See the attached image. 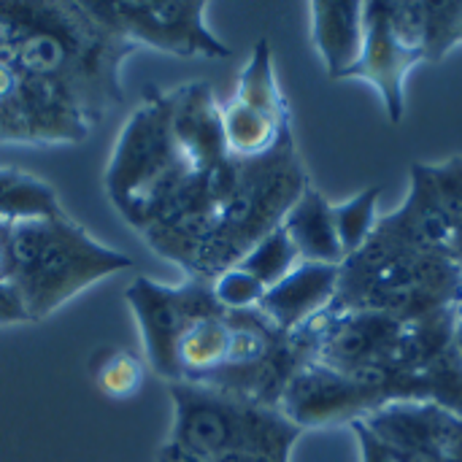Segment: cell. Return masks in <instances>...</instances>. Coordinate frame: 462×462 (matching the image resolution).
Listing matches in <instances>:
<instances>
[{"instance_id": "cell-17", "label": "cell", "mask_w": 462, "mask_h": 462, "mask_svg": "<svg viewBox=\"0 0 462 462\" xmlns=\"http://www.w3.org/2000/svg\"><path fill=\"white\" fill-rule=\"evenodd\" d=\"M300 254L292 246L290 236L284 233V227L279 225L276 230H271L265 238H260L241 260L236 268L246 271L249 276H254L265 290H271L273 284H279L284 276H290L298 265H300Z\"/></svg>"}, {"instance_id": "cell-2", "label": "cell", "mask_w": 462, "mask_h": 462, "mask_svg": "<svg viewBox=\"0 0 462 462\" xmlns=\"http://www.w3.org/2000/svg\"><path fill=\"white\" fill-rule=\"evenodd\" d=\"M0 38L30 76L92 127L125 100L119 68L135 46L89 0H0Z\"/></svg>"}, {"instance_id": "cell-1", "label": "cell", "mask_w": 462, "mask_h": 462, "mask_svg": "<svg viewBox=\"0 0 462 462\" xmlns=\"http://www.w3.org/2000/svg\"><path fill=\"white\" fill-rule=\"evenodd\" d=\"M225 154L230 152L222 138V106L206 81L146 89L108 160V200L143 236L168 214L187 181Z\"/></svg>"}, {"instance_id": "cell-22", "label": "cell", "mask_w": 462, "mask_h": 462, "mask_svg": "<svg viewBox=\"0 0 462 462\" xmlns=\"http://www.w3.org/2000/svg\"><path fill=\"white\" fill-rule=\"evenodd\" d=\"M11 230L14 222L0 219V325L27 322L24 306L11 284Z\"/></svg>"}, {"instance_id": "cell-4", "label": "cell", "mask_w": 462, "mask_h": 462, "mask_svg": "<svg viewBox=\"0 0 462 462\" xmlns=\"http://www.w3.org/2000/svg\"><path fill=\"white\" fill-rule=\"evenodd\" d=\"M133 268V260L95 241L65 211L22 219L11 230V284L27 322H41L106 276Z\"/></svg>"}, {"instance_id": "cell-25", "label": "cell", "mask_w": 462, "mask_h": 462, "mask_svg": "<svg viewBox=\"0 0 462 462\" xmlns=\"http://www.w3.org/2000/svg\"><path fill=\"white\" fill-rule=\"evenodd\" d=\"M452 341H455V349H457V355H460V360H462V303L457 306V311H455V328H452Z\"/></svg>"}, {"instance_id": "cell-24", "label": "cell", "mask_w": 462, "mask_h": 462, "mask_svg": "<svg viewBox=\"0 0 462 462\" xmlns=\"http://www.w3.org/2000/svg\"><path fill=\"white\" fill-rule=\"evenodd\" d=\"M398 462H462V447L457 449H393Z\"/></svg>"}, {"instance_id": "cell-13", "label": "cell", "mask_w": 462, "mask_h": 462, "mask_svg": "<svg viewBox=\"0 0 462 462\" xmlns=\"http://www.w3.org/2000/svg\"><path fill=\"white\" fill-rule=\"evenodd\" d=\"M282 227L290 236V241L298 249L303 263L344 265L346 254H344L338 233H336L333 203L317 187L309 184L300 192V198L287 211Z\"/></svg>"}, {"instance_id": "cell-3", "label": "cell", "mask_w": 462, "mask_h": 462, "mask_svg": "<svg viewBox=\"0 0 462 462\" xmlns=\"http://www.w3.org/2000/svg\"><path fill=\"white\" fill-rule=\"evenodd\" d=\"M462 303V271L444 254L414 244L390 217L338 268L330 311H376L417 322Z\"/></svg>"}, {"instance_id": "cell-9", "label": "cell", "mask_w": 462, "mask_h": 462, "mask_svg": "<svg viewBox=\"0 0 462 462\" xmlns=\"http://www.w3.org/2000/svg\"><path fill=\"white\" fill-rule=\"evenodd\" d=\"M125 295L135 314L146 357L160 379L168 368L171 349L179 333L195 317L219 306L214 298L211 282H200V279H184L179 287H168L146 276H135L130 287L125 290Z\"/></svg>"}, {"instance_id": "cell-7", "label": "cell", "mask_w": 462, "mask_h": 462, "mask_svg": "<svg viewBox=\"0 0 462 462\" xmlns=\"http://www.w3.org/2000/svg\"><path fill=\"white\" fill-rule=\"evenodd\" d=\"M89 133L92 125L30 76L0 38V143H81Z\"/></svg>"}, {"instance_id": "cell-26", "label": "cell", "mask_w": 462, "mask_h": 462, "mask_svg": "<svg viewBox=\"0 0 462 462\" xmlns=\"http://www.w3.org/2000/svg\"><path fill=\"white\" fill-rule=\"evenodd\" d=\"M457 41L462 43V16H460V32H457Z\"/></svg>"}, {"instance_id": "cell-20", "label": "cell", "mask_w": 462, "mask_h": 462, "mask_svg": "<svg viewBox=\"0 0 462 462\" xmlns=\"http://www.w3.org/2000/svg\"><path fill=\"white\" fill-rule=\"evenodd\" d=\"M336 233L346 257L360 252L379 222V187H365L355 198L333 206Z\"/></svg>"}, {"instance_id": "cell-10", "label": "cell", "mask_w": 462, "mask_h": 462, "mask_svg": "<svg viewBox=\"0 0 462 462\" xmlns=\"http://www.w3.org/2000/svg\"><path fill=\"white\" fill-rule=\"evenodd\" d=\"M422 62V54L401 46L387 22V0H368L365 3V46L360 62L349 70L346 79H365L374 84L384 100L387 116L393 125L403 119L406 111V76L409 70Z\"/></svg>"}, {"instance_id": "cell-23", "label": "cell", "mask_w": 462, "mask_h": 462, "mask_svg": "<svg viewBox=\"0 0 462 462\" xmlns=\"http://www.w3.org/2000/svg\"><path fill=\"white\" fill-rule=\"evenodd\" d=\"M352 433L357 436V444H360V455H363V462H398L395 452L363 422V420H355L352 425Z\"/></svg>"}, {"instance_id": "cell-8", "label": "cell", "mask_w": 462, "mask_h": 462, "mask_svg": "<svg viewBox=\"0 0 462 462\" xmlns=\"http://www.w3.org/2000/svg\"><path fill=\"white\" fill-rule=\"evenodd\" d=\"M382 406L384 401L374 390L319 360L303 363L279 398V411L300 430L352 425Z\"/></svg>"}, {"instance_id": "cell-19", "label": "cell", "mask_w": 462, "mask_h": 462, "mask_svg": "<svg viewBox=\"0 0 462 462\" xmlns=\"http://www.w3.org/2000/svg\"><path fill=\"white\" fill-rule=\"evenodd\" d=\"M422 176L433 189V198L439 200L447 222H449V233H452V244H449V257L460 265L462 271V154L452 157L449 162L441 165H422Z\"/></svg>"}, {"instance_id": "cell-21", "label": "cell", "mask_w": 462, "mask_h": 462, "mask_svg": "<svg viewBox=\"0 0 462 462\" xmlns=\"http://www.w3.org/2000/svg\"><path fill=\"white\" fill-rule=\"evenodd\" d=\"M211 290H214L217 303L225 311H252L260 306V300L265 295V287L254 276H249L246 271H241L236 265L222 271L211 282Z\"/></svg>"}, {"instance_id": "cell-6", "label": "cell", "mask_w": 462, "mask_h": 462, "mask_svg": "<svg viewBox=\"0 0 462 462\" xmlns=\"http://www.w3.org/2000/svg\"><path fill=\"white\" fill-rule=\"evenodd\" d=\"M95 14L135 49L149 46L176 57L225 60V46L206 27V0H89Z\"/></svg>"}, {"instance_id": "cell-18", "label": "cell", "mask_w": 462, "mask_h": 462, "mask_svg": "<svg viewBox=\"0 0 462 462\" xmlns=\"http://www.w3.org/2000/svg\"><path fill=\"white\" fill-rule=\"evenodd\" d=\"M89 376L106 398L127 401L141 390L146 368L143 360L127 349H100L89 363Z\"/></svg>"}, {"instance_id": "cell-15", "label": "cell", "mask_w": 462, "mask_h": 462, "mask_svg": "<svg viewBox=\"0 0 462 462\" xmlns=\"http://www.w3.org/2000/svg\"><path fill=\"white\" fill-rule=\"evenodd\" d=\"M57 214H62V206L51 184L19 168H0V219L22 222Z\"/></svg>"}, {"instance_id": "cell-14", "label": "cell", "mask_w": 462, "mask_h": 462, "mask_svg": "<svg viewBox=\"0 0 462 462\" xmlns=\"http://www.w3.org/2000/svg\"><path fill=\"white\" fill-rule=\"evenodd\" d=\"M290 127V116H271L236 97L227 106H222V138L227 152L238 160L265 157Z\"/></svg>"}, {"instance_id": "cell-12", "label": "cell", "mask_w": 462, "mask_h": 462, "mask_svg": "<svg viewBox=\"0 0 462 462\" xmlns=\"http://www.w3.org/2000/svg\"><path fill=\"white\" fill-rule=\"evenodd\" d=\"M311 32L322 54L328 76L344 81L360 62L365 46V3L360 0H314Z\"/></svg>"}, {"instance_id": "cell-11", "label": "cell", "mask_w": 462, "mask_h": 462, "mask_svg": "<svg viewBox=\"0 0 462 462\" xmlns=\"http://www.w3.org/2000/svg\"><path fill=\"white\" fill-rule=\"evenodd\" d=\"M341 265L300 263L290 276L265 290L257 311L284 336L319 317L336 298Z\"/></svg>"}, {"instance_id": "cell-16", "label": "cell", "mask_w": 462, "mask_h": 462, "mask_svg": "<svg viewBox=\"0 0 462 462\" xmlns=\"http://www.w3.org/2000/svg\"><path fill=\"white\" fill-rule=\"evenodd\" d=\"M236 100H241L246 106H254V108H260V111H265L271 116H279V119L290 116L287 100H284V95L279 89V81H276V73H273V54H271L268 38H260L254 43L252 60L241 70Z\"/></svg>"}, {"instance_id": "cell-5", "label": "cell", "mask_w": 462, "mask_h": 462, "mask_svg": "<svg viewBox=\"0 0 462 462\" xmlns=\"http://www.w3.org/2000/svg\"><path fill=\"white\" fill-rule=\"evenodd\" d=\"M173 401V430L168 444L203 462L263 457L290 462L303 436L279 409L260 401L206 387L168 384Z\"/></svg>"}]
</instances>
